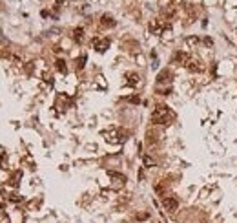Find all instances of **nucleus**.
<instances>
[{
    "mask_svg": "<svg viewBox=\"0 0 237 223\" xmlns=\"http://www.w3.org/2000/svg\"><path fill=\"white\" fill-rule=\"evenodd\" d=\"M173 119V113L168 110V106H157L152 113V121L155 124H168Z\"/></svg>",
    "mask_w": 237,
    "mask_h": 223,
    "instance_id": "nucleus-1",
    "label": "nucleus"
},
{
    "mask_svg": "<svg viewBox=\"0 0 237 223\" xmlns=\"http://www.w3.org/2000/svg\"><path fill=\"white\" fill-rule=\"evenodd\" d=\"M162 205L168 212H175L179 208V199L175 198V196H164V199H162Z\"/></svg>",
    "mask_w": 237,
    "mask_h": 223,
    "instance_id": "nucleus-2",
    "label": "nucleus"
},
{
    "mask_svg": "<svg viewBox=\"0 0 237 223\" xmlns=\"http://www.w3.org/2000/svg\"><path fill=\"white\" fill-rule=\"evenodd\" d=\"M93 46H95V50H97V51L102 53V51H106L108 48H110V40H108V38H95L93 40Z\"/></svg>",
    "mask_w": 237,
    "mask_h": 223,
    "instance_id": "nucleus-3",
    "label": "nucleus"
},
{
    "mask_svg": "<svg viewBox=\"0 0 237 223\" xmlns=\"http://www.w3.org/2000/svg\"><path fill=\"white\" fill-rule=\"evenodd\" d=\"M115 24L117 22H115V18L111 15H102L100 17V26H102V28H113Z\"/></svg>",
    "mask_w": 237,
    "mask_h": 223,
    "instance_id": "nucleus-4",
    "label": "nucleus"
},
{
    "mask_svg": "<svg viewBox=\"0 0 237 223\" xmlns=\"http://www.w3.org/2000/svg\"><path fill=\"white\" fill-rule=\"evenodd\" d=\"M186 68H188L190 71L197 73V71H201V70H202V66H201L199 60H188V62H186Z\"/></svg>",
    "mask_w": 237,
    "mask_h": 223,
    "instance_id": "nucleus-5",
    "label": "nucleus"
},
{
    "mask_svg": "<svg viewBox=\"0 0 237 223\" xmlns=\"http://www.w3.org/2000/svg\"><path fill=\"white\" fill-rule=\"evenodd\" d=\"M170 80H172V73H170V70L161 71L159 77H157V82H159V84H162V82H170Z\"/></svg>",
    "mask_w": 237,
    "mask_h": 223,
    "instance_id": "nucleus-6",
    "label": "nucleus"
},
{
    "mask_svg": "<svg viewBox=\"0 0 237 223\" xmlns=\"http://www.w3.org/2000/svg\"><path fill=\"white\" fill-rule=\"evenodd\" d=\"M73 38H75V42H82L84 40V29L82 28H77L73 31Z\"/></svg>",
    "mask_w": 237,
    "mask_h": 223,
    "instance_id": "nucleus-7",
    "label": "nucleus"
},
{
    "mask_svg": "<svg viewBox=\"0 0 237 223\" xmlns=\"http://www.w3.org/2000/svg\"><path fill=\"white\" fill-rule=\"evenodd\" d=\"M128 84H130V86H137L139 84V75H137V73H128Z\"/></svg>",
    "mask_w": 237,
    "mask_h": 223,
    "instance_id": "nucleus-8",
    "label": "nucleus"
},
{
    "mask_svg": "<svg viewBox=\"0 0 237 223\" xmlns=\"http://www.w3.org/2000/svg\"><path fill=\"white\" fill-rule=\"evenodd\" d=\"M57 70H58L60 73H66V71H67V66H66V60H62V59H58V60H57Z\"/></svg>",
    "mask_w": 237,
    "mask_h": 223,
    "instance_id": "nucleus-9",
    "label": "nucleus"
},
{
    "mask_svg": "<svg viewBox=\"0 0 237 223\" xmlns=\"http://www.w3.org/2000/svg\"><path fill=\"white\" fill-rule=\"evenodd\" d=\"M144 165H146V166H153V165H155V161H153L152 157H148V155H146V157H144Z\"/></svg>",
    "mask_w": 237,
    "mask_h": 223,
    "instance_id": "nucleus-10",
    "label": "nucleus"
},
{
    "mask_svg": "<svg viewBox=\"0 0 237 223\" xmlns=\"http://www.w3.org/2000/svg\"><path fill=\"white\" fill-rule=\"evenodd\" d=\"M84 62H86V57H80V59L77 60V68H79V70L84 68Z\"/></svg>",
    "mask_w": 237,
    "mask_h": 223,
    "instance_id": "nucleus-11",
    "label": "nucleus"
},
{
    "mask_svg": "<svg viewBox=\"0 0 237 223\" xmlns=\"http://www.w3.org/2000/svg\"><path fill=\"white\" fill-rule=\"evenodd\" d=\"M128 101H130V103H135V104H137V103H139V97H130Z\"/></svg>",
    "mask_w": 237,
    "mask_h": 223,
    "instance_id": "nucleus-12",
    "label": "nucleus"
},
{
    "mask_svg": "<svg viewBox=\"0 0 237 223\" xmlns=\"http://www.w3.org/2000/svg\"><path fill=\"white\" fill-rule=\"evenodd\" d=\"M204 44L206 46H212V38H204Z\"/></svg>",
    "mask_w": 237,
    "mask_h": 223,
    "instance_id": "nucleus-13",
    "label": "nucleus"
},
{
    "mask_svg": "<svg viewBox=\"0 0 237 223\" xmlns=\"http://www.w3.org/2000/svg\"><path fill=\"white\" fill-rule=\"evenodd\" d=\"M57 2H58V4H62V2H64V0H57Z\"/></svg>",
    "mask_w": 237,
    "mask_h": 223,
    "instance_id": "nucleus-14",
    "label": "nucleus"
}]
</instances>
